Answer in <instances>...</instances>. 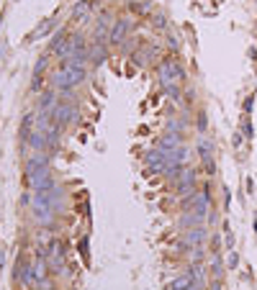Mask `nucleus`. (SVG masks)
Returning <instances> with one entry per match:
<instances>
[{"label": "nucleus", "instance_id": "1", "mask_svg": "<svg viewBox=\"0 0 257 290\" xmlns=\"http://www.w3.org/2000/svg\"><path fill=\"white\" fill-rule=\"evenodd\" d=\"M83 80H85V67H83V65L65 62V65H62V70L57 72L54 85H57V90H65V87H75V85H80Z\"/></svg>", "mask_w": 257, "mask_h": 290}, {"label": "nucleus", "instance_id": "2", "mask_svg": "<svg viewBox=\"0 0 257 290\" xmlns=\"http://www.w3.org/2000/svg\"><path fill=\"white\" fill-rule=\"evenodd\" d=\"M183 77H185V70H183V65H180L177 59H165V62L160 65V80L165 85H175Z\"/></svg>", "mask_w": 257, "mask_h": 290}, {"label": "nucleus", "instance_id": "3", "mask_svg": "<svg viewBox=\"0 0 257 290\" xmlns=\"http://www.w3.org/2000/svg\"><path fill=\"white\" fill-rule=\"evenodd\" d=\"M54 124H70V121H78V108L72 103H57L54 105Z\"/></svg>", "mask_w": 257, "mask_h": 290}, {"label": "nucleus", "instance_id": "4", "mask_svg": "<svg viewBox=\"0 0 257 290\" xmlns=\"http://www.w3.org/2000/svg\"><path fill=\"white\" fill-rule=\"evenodd\" d=\"M144 164H147V170H149V172H165V167H168L170 162L165 159V154H162L160 149H152V151H147Z\"/></svg>", "mask_w": 257, "mask_h": 290}, {"label": "nucleus", "instance_id": "5", "mask_svg": "<svg viewBox=\"0 0 257 290\" xmlns=\"http://www.w3.org/2000/svg\"><path fill=\"white\" fill-rule=\"evenodd\" d=\"M206 236H208L206 226L193 228V231H188V234H185V247H195V244H203V241H206Z\"/></svg>", "mask_w": 257, "mask_h": 290}, {"label": "nucleus", "instance_id": "6", "mask_svg": "<svg viewBox=\"0 0 257 290\" xmlns=\"http://www.w3.org/2000/svg\"><path fill=\"white\" fill-rule=\"evenodd\" d=\"M54 272H62V249H59V244L54 241L49 247V262H47Z\"/></svg>", "mask_w": 257, "mask_h": 290}, {"label": "nucleus", "instance_id": "7", "mask_svg": "<svg viewBox=\"0 0 257 290\" xmlns=\"http://www.w3.org/2000/svg\"><path fill=\"white\" fill-rule=\"evenodd\" d=\"M129 28H131V21H124V18L116 21L113 31H111V41H113V44H121V39L129 34Z\"/></svg>", "mask_w": 257, "mask_h": 290}, {"label": "nucleus", "instance_id": "8", "mask_svg": "<svg viewBox=\"0 0 257 290\" xmlns=\"http://www.w3.org/2000/svg\"><path fill=\"white\" fill-rule=\"evenodd\" d=\"M54 90H47V93H41V103H39V113H52L54 111Z\"/></svg>", "mask_w": 257, "mask_h": 290}, {"label": "nucleus", "instance_id": "9", "mask_svg": "<svg viewBox=\"0 0 257 290\" xmlns=\"http://www.w3.org/2000/svg\"><path fill=\"white\" fill-rule=\"evenodd\" d=\"M67 41H70V39H67L65 34H57L54 41H52V52H57L62 59H67Z\"/></svg>", "mask_w": 257, "mask_h": 290}, {"label": "nucleus", "instance_id": "10", "mask_svg": "<svg viewBox=\"0 0 257 290\" xmlns=\"http://www.w3.org/2000/svg\"><path fill=\"white\" fill-rule=\"evenodd\" d=\"M103 59H105V49H103V44H100V41H95V44H93V49L87 52V62L100 65Z\"/></svg>", "mask_w": 257, "mask_h": 290}, {"label": "nucleus", "instance_id": "11", "mask_svg": "<svg viewBox=\"0 0 257 290\" xmlns=\"http://www.w3.org/2000/svg\"><path fill=\"white\" fill-rule=\"evenodd\" d=\"M28 142H31V146H34V149H39V151H44V149L49 146L47 134H41V131H34L31 136H28Z\"/></svg>", "mask_w": 257, "mask_h": 290}, {"label": "nucleus", "instance_id": "12", "mask_svg": "<svg viewBox=\"0 0 257 290\" xmlns=\"http://www.w3.org/2000/svg\"><path fill=\"white\" fill-rule=\"evenodd\" d=\"M198 283H195L190 275H183V278H177L172 285H170V290H190V288H195Z\"/></svg>", "mask_w": 257, "mask_h": 290}, {"label": "nucleus", "instance_id": "13", "mask_svg": "<svg viewBox=\"0 0 257 290\" xmlns=\"http://www.w3.org/2000/svg\"><path fill=\"white\" fill-rule=\"evenodd\" d=\"M90 5H93V0H83V3L75 5V10H72V21H80V16L85 18V13H87Z\"/></svg>", "mask_w": 257, "mask_h": 290}, {"label": "nucleus", "instance_id": "14", "mask_svg": "<svg viewBox=\"0 0 257 290\" xmlns=\"http://www.w3.org/2000/svg\"><path fill=\"white\" fill-rule=\"evenodd\" d=\"M108 28H111V18H108V13H105V16H100V21H98L95 36H98V39H100V36H105V34H108Z\"/></svg>", "mask_w": 257, "mask_h": 290}, {"label": "nucleus", "instance_id": "15", "mask_svg": "<svg viewBox=\"0 0 257 290\" xmlns=\"http://www.w3.org/2000/svg\"><path fill=\"white\" fill-rule=\"evenodd\" d=\"M188 275H190V278H193L195 283H198V285L203 283V267H201L198 262H195V265H190V272H188Z\"/></svg>", "mask_w": 257, "mask_h": 290}, {"label": "nucleus", "instance_id": "16", "mask_svg": "<svg viewBox=\"0 0 257 290\" xmlns=\"http://www.w3.org/2000/svg\"><path fill=\"white\" fill-rule=\"evenodd\" d=\"M168 129H170L172 134H183V129H185V126L180 124V121H170V124H168Z\"/></svg>", "mask_w": 257, "mask_h": 290}, {"label": "nucleus", "instance_id": "17", "mask_svg": "<svg viewBox=\"0 0 257 290\" xmlns=\"http://www.w3.org/2000/svg\"><path fill=\"white\" fill-rule=\"evenodd\" d=\"M221 272H224L221 259H214V278H221Z\"/></svg>", "mask_w": 257, "mask_h": 290}, {"label": "nucleus", "instance_id": "18", "mask_svg": "<svg viewBox=\"0 0 257 290\" xmlns=\"http://www.w3.org/2000/svg\"><path fill=\"white\" fill-rule=\"evenodd\" d=\"M155 26L157 28H165V26H168V18H165L162 13H157V16H155Z\"/></svg>", "mask_w": 257, "mask_h": 290}, {"label": "nucleus", "instance_id": "19", "mask_svg": "<svg viewBox=\"0 0 257 290\" xmlns=\"http://www.w3.org/2000/svg\"><path fill=\"white\" fill-rule=\"evenodd\" d=\"M131 8L137 10V13H149V3H144V5H142V3H134Z\"/></svg>", "mask_w": 257, "mask_h": 290}, {"label": "nucleus", "instance_id": "20", "mask_svg": "<svg viewBox=\"0 0 257 290\" xmlns=\"http://www.w3.org/2000/svg\"><path fill=\"white\" fill-rule=\"evenodd\" d=\"M44 67H47V57H41V59H39V65L34 67V74H39V72H41Z\"/></svg>", "mask_w": 257, "mask_h": 290}, {"label": "nucleus", "instance_id": "21", "mask_svg": "<svg viewBox=\"0 0 257 290\" xmlns=\"http://www.w3.org/2000/svg\"><path fill=\"white\" fill-rule=\"evenodd\" d=\"M239 265V257H237V252H232L229 254V267H237Z\"/></svg>", "mask_w": 257, "mask_h": 290}, {"label": "nucleus", "instance_id": "22", "mask_svg": "<svg viewBox=\"0 0 257 290\" xmlns=\"http://www.w3.org/2000/svg\"><path fill=\"white\" fill-rule=\"evenodd\" d=\"M232 244H234V236H232V231H229V228H226V247L232 249Z\"/></svg>", "mask_w": 257, "mask_h": 290}, {"label": "nucleus", "instance_id": "23", "mask_svg": "<svg viewBox=\"0 0 257 290\" xmlns=\"http://www.w3.org/2000/svg\"><path fill=\"white\" fill-rule=\"evenodd\" d=\"M245 111H247V113L252 111V95H250V98H247V103H245Z\"/></svg>", "mask_w": 257, "mask_h": 290}, {"label": "nucleus", "instance_id": "24", "mask_svg": "<svg viewBox=\"0 0 257 290\" xmlns=\"http://www.w3.org/2000/svg\"><path fill=\"white\" fill-rule=\"evenodd\" d=\"M211 290H221V283H219V280H216V283H214V285H211Z\"/></svg>", "mask_w": 257, "mask_h": 290}, {"label": "nucleus", "instance_id": "25", "mask_svg": "<svg viewBox=\"0 0 257 290\" xmlns=\"http://www.w3.org/2000/svg\"><path fill=\"white\" fill-rule=\"evenodd\" d=\"M41 290H52V288H49V285H47V283H44V285H41Z\"/></svg>", "mask_w": 257, "mask_h": 290}]
</instances>
